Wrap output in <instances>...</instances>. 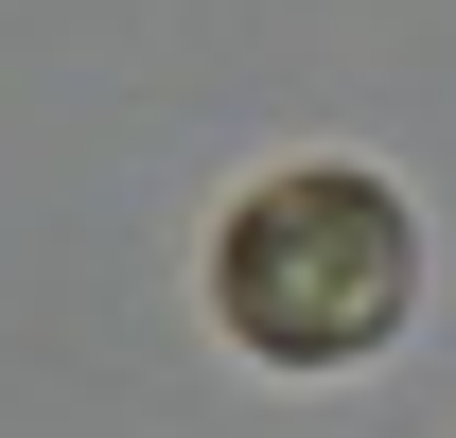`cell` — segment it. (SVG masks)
<instances>
[{
    "mask_svg": "<svg viewBox=\"0 0 456 438\" xmlns=\"http://www.w3.org/2000/svg\"><path fill=\"white\" fill-rule=\"evenodd\" d=\"M403 298H421V228L369 158H281L211 228V316L264 369H369L403 333Z\"/></svg>",
    "mask_w": 456,
    "mask_h": 438,
    "instance_id": "cell-1",
    "label": "cell"
}]
</instances>
